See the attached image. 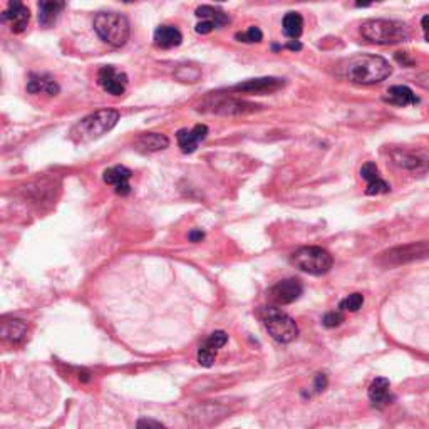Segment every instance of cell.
I'll use <instances>...</instances> for the list:
<instances>
[{"instance_id": "1", "label": "cell", "mask_w": 429, "mask_h": 429, "mask_svg": "<svg viewBox=\"0 0 429 429\" xmlns=\"http://www.w3.org/2000/svg\"><path fill=\"white\" fill-rule=\"evenodd\" d=\"M392 74V68L388 59L376 54H359L347 61L344 76L354 84H377L388 79Z\"/></svg>"}, {"instance_id": "2", "label": "cell", "mask_w": 429, "mask_h": 429, "mask_svg": "<svg viewBox=\"0 0 429 429\" xmlns=\"http://www.w3.org/2000/svg\"><path fill=\"white\" fill-rule=\"evenodd\" d=\"M119 112L116 109H99L77 121L71 130V139L76 144L91 143L101 138L118 124Z\"/></svg>"}, {"instance_id": "3", "label": "cell", "mask_w": 429, "mask_h": 429, "mask_svg": "<svg viewBox=\"0 0 429 429\" xmlns=\"http://www.w3.org/2000/svg\"><path fill=\"white\" fill-rule=\"evenodd\" d=\"M361 36L372 44H399L409 39V30L406 24L399 21L388 19H370L361 26Z\"/></svg>"}, {"instance_id": "4", "label": "cell", "mask_w": 429, "mask_h": 429, "mask_svg": "<svg viewBox=\"0 0 429 429\" xmlns=\"http://www.w3.org/2000/svg\"><path fill=\"white\" fill-rule=\"evenodd\" d=\"M257 317L263 322L265 329L268 330V334L272 335V339H275L277 342H282V344H288V342H294L299 337V327L295 323L294 319L290 315L286 314L283 310H280L277 306H267L260 307L257 310Z\"/></svg>"}, {"instance_id": "5", "label": "cell", "mask_w": 429, "mask_h": 429, "mask_svg": "<svg viewBox=\"0 0 429 429\" xmlns=\"http://www.w3.org/2000/svg\"><path fill=\"white\" fill-rule=\"evenodd\" d=\"M92 26L101 41L112 48H123L130 39V22L119 12H99Z\"/></svg>"}, {"instance_id": "6", "label": "cell", "mask_w": 429, "mask_h": 429, "mask_svg": "<svg viewBox=\"0 0 429 429\" xmlns=\"http://www.w3.org/2000/svg\"><path fill=\"white\" fill-rule=\"evenodd\" d=\"M292 263L310 275H323L332 268L334 259L321 247H302L292 255Z\"/></svg>"}, {"instance_id": "7", "label": "cell", "mask_w": 429, "mask_h": 429, "mask_svg": "<svg viewBox=\"0 0 429 429\" xmlns=\"http://www.w3.org/2000/svg\"><path fill=\"white\" fill-rule=\"evenodd\" d=\"M429 257V241H415V243L401 245V247L391 248V250L381 253L379 263L384 267H396V265H403L415 262V260H423Z\"/></svg>"}, {"instance_id": "8", "label": "cell", "mask_w": 429, "mask_h": 429, "mask_svg": "<svg viewBox=\"0 0 429 429\" xmlns=\"http://www.w3.org/2000/svg\"><path fill=\"white\" fill-rule=\"evenodd\" d=\"M257 108L260 106L227 96H210L200 106L201 111L217 112V114H247V112L257 111Z\"/></svg>"}, {"instance_id": "9", "label": "cell", "mask_w": 429, "mask_h": 429, "mask_svg": "<svg viewBox=\"0 0 429 429\" xmlns=\"http://www.w3.org/2000/svg\"><path fill=\"white\" fill-rule=\"evenodd\" d=\"M303 292V286L299 279H286L280 280L274 287L268 290V300L274 306H288V303L295 302Z\"/></svg>"}, {"instance_id": "10", "label": "cell", "mask_w": 429, "mask_h": 429, "mask_svg": "<svg viewBox=\"0 0 429 429\" xmlns=\"http://www.w3.org/2000/svg\"><path fill=\"white\" fill-rule=\"evenodd\" d=\"M197 17L201 19V22H198L197 27H194L198 34H210L213 29H221V27L228 26L230 21H232L225 10L213 6L198 7Z\"/></svg>"}, {"instance_id": "11", "label": "cell", "mask_w": 429, "mask_h": 429, "mask_svg": "<svg viewBox=\"0 0 429 429\" xmlns=\"http://www.w3.org/2000/svg\"><path fill=\"white\" fill-rule=\"evenodd\" d=\"M97 84L103 88L111 96H121L124 94L128 86V76L124 72L118 71L112 66H104L97 72Z\"/></svg>"}, {"instance_id": "12", "label": "cell", "mask_w": 429, "mask_h": 429, "mask_svg": "<svg viewBox=\"0 0 429 429\" xmlns=\"http://www.w3.org/2000/svg\"><path fill=\"white\" fill-rule=\"evenodd\" d=\"M227 342L228 335L223 330H217V332L210 334L205 339V342L200 346V349H198V362H200L203 368H210L218 356V350L227 344Z\"/></svg>"}, {"instance_id": "13", "label": "cell", "mask_w": 429, "mask_h": 429, "mask_svg": "<svg viewBox=\"0 0 429 429\" xmlns=\"http://www.w3.org/2000/svg\"><path fill=\"white\" fill-rule=\"evenodd\" d=\"M286 86V81L279 77H259V79H248L245 83L233 86V91L237 92H250V94H263V92L279 91Z\"/></svg>"}, {"instance_id": "14", "label": "cell", "mask_w": 429, "mask_h": 429, "mask_svg": "<svg viewBox=\"0 0 429 429\" xmlns=\"http://www.w3.org/2000/svg\"><path fill=\"white\" fill-rule=\"evenodd\" d=\"M361 177L368 181V188H366V194L369 197H376V194H384L391 191V186H389L388 181L381 178L379 168H377L376 163L368 161L366 165H362L361 168Z\"/></svg>"}, {"instance_id": "15", "label": "cell", "mask_w": 429, "mask_h": 429, "mask_svg": "<svg viewBox=\"0 0 429 429\" xmlns=\"http://www.w3.org/2000/svg\"><path fill=\"white\" fill-rule=\"evenodd\" d=\"M206 136H208V128L205 124H197L191 130H179L177 132V141L183 153L190 154L197 151V148L200 146L201 141H205Z\"/></svg>"}, {"instance_id": "16", "label": "cell", "mask_w": 429, "mask_h": 429, "mask_svg": "<svg viewBox=\"0 0 429 429\" xmlns=\"http://www.w3.org/2000/svg\"><path fill=\"white\" fill-rule=\"evenodd\" d=\"M2 21L9 22L12 32L21 34V32H24V30L27 29V24H29L30 10L27 9L24 3L10 2L9 6H7L6 12L2 14Z\"/></svg>"}, {"instance_id": "17", "label": "cell", "mask_w": 429, "mask_h": 429, "mask_svg": "<svg viewBox=\"0 0 429 429\" xmlns=\"http://www.w3.org/2000/svg\"><path fill=\"white\" fill-rule=\"evenodd\" d=\"M131 177H132V173L130 168L121 166V165L108 168V170L103 173L104 183L114 186L116 193L121 194V197H126V194L131 193V185H130Z\"/></svg>"}, {"instance_id": "18", "label": "cell", "mask_w": 429, "mask_h": 429, "mask_svg": "<svg viewBox=\"0 0 429 429\" xmlns=\"http://www.w3.org/2000/svg\"><path fill=\"white\" fill-rule=\"evenodd\" d=\"M389 388H391V384H389V381L386 377H376V379L370 382L368 394L374 408L382 409L392 403L394 396L389 391Z\"/></svg>"}, {"instance_id": "19", "label": "cell", "mask_w": 429, "mask_h": 429, "mask_svg": "<svg viewBox=\"0 0 429 429\" xmlns=\"http://www.w3.org/2000/svg\"><path fill=\"white\" fill-rule=\"evenodd\" d=\"M27 91L30 94H49L56 96L59 92V84L50 77L49 74H30L29 81H27Z\"/></svg>"}, {"instance_id": "20", "label": "cell", "mask_w": 429, "mask_h": 429, "mask_svg": "<svg viewBox=\"0 0 429 429\" xmlns=\"http://www.w3.org/2000/svg\"><path fill=\"white\" fill-rule=\"evenodd\" d=\"M386 103L392 104V106H412V104L419 103V97H417L415 92H412L411 88L408 86H392V88L388 89L384 96Z\"/></svg>"}, {"instance_id": "21", "label": "cell", "mask_w": 429, "mask_h": 429, "mask_svg": "<svg viewBox=\"0 0 429 429\" xmlns=\"http://www.w3.org/2000/svg\"><path fill=\"white\" fill-rule=\"evenodd\" d=\"M154 46L159 49H173L181 44L183 36L178 27L174 26H159L154 30Z\"/></svg>"}, {"instance_id": "22", "label": "cell", "mask_w": 429, "mask_h": 429, "mask_svg": "<svg viewBox=\"0 0 429 429\" xmlns=\"http://www.w3.org/2000/svg\"><path fill=\"white\" fill-rule=\"evenodd\" d=\"M136 148L144 153H154V151H161L170 146V139L168 136L161 134V132H146L136 139Z\"/></svg>"}, {"instance_id": "23", "label": "cell", "mask_w": 429, "mask_h": 429, "mask_svg": "<svg viewBox=\"0 0 429 429\" xmlns=\"http://www.w3.org/2000/svg\"><path fill=\"white\" fill-rule=\"evenodd\" d=\"M66 7L64 2H41L39 3V24L50 27L57 21L62 9Z\"/></svg>"}, {"instance_id": "24", "label": "cell", "mask_w": 429, "mask_h": 429, "mask_svg": "<svg viewBox=\"0 0 429 429\" xmlns=\"http://www.w3.org/2000/svg\"><path fill=\"white\" fill-rule=\"evenodd\" d=\"M282 27H283V34L292 41H297V39L302 36V30H303V19L302 15L299 12H288L286 14L282 21Z\"/></svg>"}, {"instance_id": "25", "label": "cell", "mask_w": 429, "mask_h": 429, "mask_svg": "<svg viewBox=\"0 0 429 429\" xmlns=\"http://www.w3.org/2000/svg\"><path fill=\"white\" fill-rule=\"evenodd\" d=\"M26 332H27V326L24 321L12 319V321L2 322V335H3V339H7V341L21 342L22 339L26 337Z\"/></svg>"}, {"instance_id": "26", "label": "cell", "mask_w": 429, "mask_h": 429, "mask_svg": "<svg viewBox=\"0 0 429 429\" xmlns=\"http://www.w3.org/2000/svg\"><path fill=\"white\" fill-rule=\"evenodd\" d=\"M394 163L399 166L409 168V170H419V166L426 165V161H421L417 156H411L408 153H394Z\"/></svg>"}, {"instance_id": "27", "label": "cell", "mask_w": 429, "mask_h": 429, "mask_svg": "<svg viewBox=\"0 0 429 429\" xmlns=\"http://www.w3.org/2000/svg\"><path fill=\"white\" fill-rule=\"evenodd\" d=\"M364 303V295L362 294H350L349 297L341 300L339 303V310L341 312H357Z\"/></svg>"}, {"instance_id": "28", "label": "cell", "mask_w": 429, "mask_h": 429, "mask_svg": "<svg viewBox=\"0 0 429 429\" xmlns=\"http://www.w3.org/2000/svg\"><path fill=\"white\" fill-rule=\"evenodd\" d=\"M235 39L239 42H245V44H255V42H262L263 34H262V30L259 29V27L252 26V27H248L245 32L235 34Z\"/></svg>"}, {"instance_id": "29", "label": "cell", "mask_w": 429, "mask_h": 429, "mask_svg": "<svg viewBox=\"0 0 429 429\" xmlns=\"http://www.w3.org/2000/svg\"><path fill=\"white\" fill-rule=\"evenodd\" d=\"M344 322V314L341 310H334V312H327L322 319V326L327 327V329H334V327H339L341 323Z\"/></svg>"}, {"instance_id": "30", "label": "cell", "mask_w": 429, "mask_h": 429, "mask_svg": "<svg viewBox=\"0 0 429 429\" xmlns=\"http://www.w3.org/2000/svg\"><path fill=\"white\" fill-rule=\"evenodd\" d=\"M136 429H168L165 424H161L159 421L150 419V417H143L136 424Z\"/></svg>"}, {"instance_id": "31", "label": "cell", "mask_w": 429, "mask_h": 429, "mask_svg": "<svg viewBox=\"0 0 429 429\" xmlns=\"http://www.w3.org/2000/svg\"><path fill=\"white\" fill-rule=\"evenodd\" d=\"M327 386V377L326 374H317V379H315V391L321 392L323 391V388Z\"/></svg>"}, {"instance_id": "32", "label": "cell", "mask_w": 429, "mask_h": 429, "mask_svg": "<svg viewBox=\"0 0 429 429\" xmlns=\"http://www.w3.org/2000/svg\"><path fill=\"white\" fill-rule=\"evenodd\" d=\"M203 237H205V233H203L201 230H191V232L188 233L190 241H201Z\"/></svg>"}, {"instance_id": "33", "label": "cell", "mask_w": 429, "mask_h": 429, "mask_svg": "<svg viewBox=\"0 0 429 429\" xmlns=\"http://www.w3.org/2000/svg\"><path fill=\"white\" fill-rule=\"evenodd\" d=\"M396 59L399 61L403 66H412V64H415V61L408 59V54H406V52H397L396 54Z\"/></svg>"}, {"instance_id": "34", "label": "cell", "mask_w": 429, "mask_h": 429, "mask_svg": "<svg viewBox=\"0 0 429 429\" xmlns=\"http://www.w3.org/2000/svg\"><path fill=\"white\" fill-rule=\"evenodd\" d=\"M421 27H423L424 30V37H426V41L429 42V15H424L423 21H421Z\"/></svg>"}, {"instance_id": "35", "label": "cell", "mask_w": 429, "mask_h": 429, "mask_svg": "<svg viewBox=\"0 0 429 429\" xmlns=\"http://www.w3.org/2000/svg\"><path fill=\"white\" fill-rule=\"evenodd\" d=\"M286 48H287V49H290V50H300V49H302V44H300L299 41H290V42H288V44L286 46Z\"/></svg>"}]
</instances>
